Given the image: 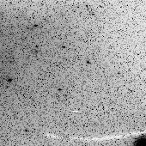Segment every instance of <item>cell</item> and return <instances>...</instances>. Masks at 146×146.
<instances>
[{"instance_id": "1", "label": "cell", "mask_w": 146, "mask_h": 146, "mask_svg": "<svg viewBox=\"0 0 146 146\" xmlns=\"http://www.w3.org/2000/svg\"><path fill=\"white\" fill-rule=\"evenodd\" d=\"M133 146H146V136L141 137L138 139H137Z\"/></svg>"}]
</instances>
